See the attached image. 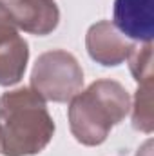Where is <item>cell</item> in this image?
<instances>
[{
    "mask_svg": "<svg viewBox=\"0 0 154 156\" xmlns=\"http://www.w3.org/2000/svg\"><path fill=\"white\" fill-rule=\"evenodd\" d=\"M54 129L45 100L33 87H20L0 96V154H38L53 140Z\"/></svg>",
    "mask_w": 154,
    "mask_h": 156,
    "instance_id": "cell-1",
    "label": "cell"
},
{
    "mask_svg": "<svg viewBox=\"0 0 154 156\" xmlns=\"http://www.w3.org/2000/svg\"><path fill=\"white\" fill-rule=\"evenodd\" d=\"M131 111V94L116 80H96L69 100V127L82 145H102Z\"/></svg>",
    "mask_w": 154,
    "mask_h": 156,
    "instance_id": "cell-2",
    "label": "cell"
},
{
    "mask_svg": "<svg viewBox=\"0 0 154 156\" xmlns=\"http://www.w3.org/2000/svg\"><path fill=\"white\" fill-rule=\"evenodd\" d=\"M83 71L78 60L64 49L42 53L31 71V87L45 102L65 104L82 91Z\"/></svg>",
    "mask_w": 154,
    "mask_h": 156,
    "instance_id": "cell-3",
    "label": "cell"
},
{
    "mask_svg": "<svg viewBox=\"0 0 154 156\" xmlns=\"http://www.w3.org/2000/svg\"><path fill=\"white\" fill-rule=\"evenodd\" d=\"M29 45L15 27L4 2L0 0V85L18 83L27 67Z\"/></svg>",
    "mask_w": 154,
    "mask_h": 156,
    "instance_id": "cell-4",
    "label": "cell"
},
{
    "mask_svg": "<svg viewBox=\"0 0 154 156\" xmlns=\"http://www.w3.org/2000/svg\"><path fill=\"white\" fill-rule=\"evenodd\" d=\"M15 27L37 37L51 35L60 24L54 0H2Z\"/></svg>",
    "mask_w": 154,
    "mask_h": 156,
    "instance_id": "cell-5",
    "label": "cell"
},
{
    "mask_svg": "<svg viewBox=\"0 0 154 156\" xmlns=\"http://www.w3.org/2000/svg\"><path fill=\"white\" fill-rule=\"evenodd\" d=\"M85 47L89 56L96 64L105 67H116L127 60L134 47V42L125 38L113 22L100 20L87 29Z\"/></svg>",
    "mask_w": 154,
    "mask_h": 156,
    "instance_id": "cell-6",
    "label": "cell"
},
{
    "mask_svg": "<svg viewBox=\"0 0 154 156\" xmlns=\"http://www.w3.org/2000/svg\"><path fill=\"white\" fill-rule=\"evenodd\" d=\"M113 24L134 44L152 42L154 0H114Z\"/></svg>",
    "mask_w": 154,
    "mask_h": 156,
    "instance_id": "cell-7",
    "label": "cell"
},
{
    "mask_svg": "<svg viewBox=\"0 0 154 156\" xmlns=\"http://www.w3.org/2000/svg\"><path fill=\"white\" fill-rule=\"evenodd\" d=\"M132 109V125L134 129L151 134L154 127V116H152V78L140 82V87L134 96V105Z\"/></svg>",
    "mask_w": 154,
    "mask_h": 156,
    "instance_id": "cell-8",
    "label": "cell"
},
{
    "mask_svg": "<svg viewBox=\"0 0 154 156\" xmlns=\"http://www.w3.org/2000/svg\"><path fill=\"white\" fill-rule=\"evenodd\" d=\"M129 62V69L134 80L145 82L152 78V42H145V44H134L131 55L127 56Z\"/></svg>",
    "mask_w": 154,
    "mask_h": 156,
    "instance_id": "cell-9",
    "label": "cell"
},
{
    "mask_svg": "<svg viewBox=\"0 0 154 156\" xmlns=\"http://www.w3.org/2000/svg\"><path fill=\"white\" fill-rule=\"evenodd\" d=\"M151 147H152V142H151V140H147V142L142 145V149L138 151V154H136V156H152Z\"/></svg>",
    "mask_w": 154,
    "mask_h": 156,
    "instance_id": "cell-10",
    "label": "cell"
}]
</instances>
